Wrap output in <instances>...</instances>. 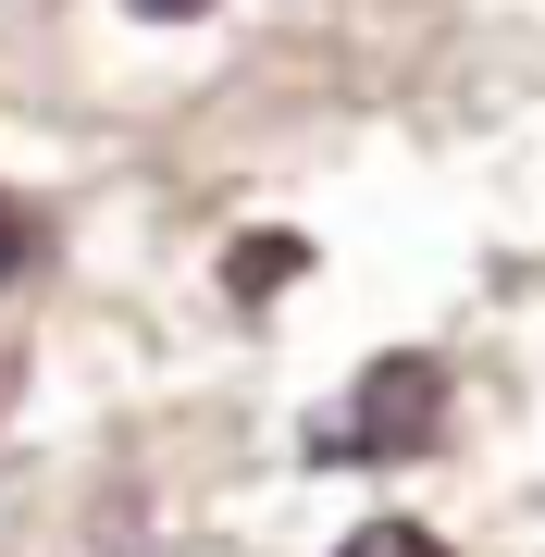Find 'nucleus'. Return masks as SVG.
I'll use <instances>...</instances> for the list:
<instances>
[{
  "mask_svg": "<svg viewBox=\"0 0 545 557\" xmlns=\"http://www.w3.org/2000/svg\"><path fill=\"white\" fill-rule=\"evenodd\" d=\"M434 434H446V372L422 347H397V359H372L347 384V409L310 434V458H422Z\"/></svg>",
  "mask_w": 545,
  "mask_h": 557,
  "instance_id": "f257e3e1",
  "label": "nucleus"
},
{
  "mask_svg": "<svg viewBox=\"0 0 545 557\" xmlns=\"http://www.w3.org/2000/svg\"><path fill=\"white\" fill-rule=\"evenodd\" d=\"M298 273H310V236H236V260H223V285H236V310L285 298Z\"/></svg>",
  "mask_w": 545,
  "mask_h": 557,
  "instance_id": "f03ea898",
  "label": "nucleus"
},
{
  "mask_svg": "<svg viewBox=\"0 0 545 557\" xmlns=\"http://www.w3.org/2000/svg\"><path fill=\"white\" fill-rule=\"evenodd\" d=\"M335 557H446V533H422V520H360Z\"/></svg>",
  "mask_w": 545,
  "mask_h": 557,
  "instance_id": "7ed1b4c3",
  "label": "nucleus"
},
{
  "mask_svg": "<svg viewBox=\"0 0 545 557\" xmlns=\"http://www.w3.org/2000/svg\"><path fill=\"white\" fill-rule=\"evenodd\" d=\"M38 248H50V223L25 211V199H0V285H13V273H38Z\"/></svg>",
  "mask_w": 545,
  "mask_h": 557,
  "instance_id": "20e7f679",
  "label": "nucleus"
},
{
  "mask_svg": "<svg viewBox=\"0 0 545 557\" xmlns=\"http://www.w3.org/2000/svg\"><path fill=\"white\" fill-rule=\"evenodd\" d=\"M124 13H149V25H162V13H211V0H124Z\"/></svg>",
  "mask_w": 545,
  "mask_h": 557,
  "instance_id": "39448f33",
  "label": "nucleus"
}]
</instances>
